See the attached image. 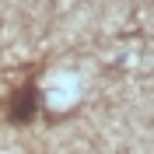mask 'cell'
Masks as SVG:
<instances>
[{
  "label": "cell",
  "mask_w": 154,
  "mask_h": 154,
  "mask_svg": "<svg viewBox=\"0 0 154 154\" xmlns=\"http://www.w3.org/2000/svg\"><path fill=\"white\" fill-rule=\"evenodd\" d=\"M4 119L11 126H32L38 119V84H35V77L21 81V84H14L7 91V98H4Z\"/></svg>",
  "instance_id": "cell-1"
}]
</instances>
